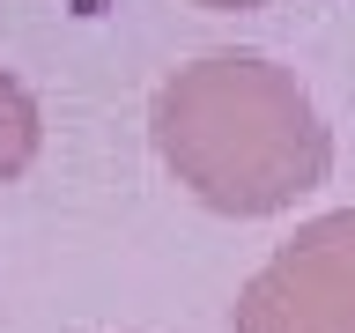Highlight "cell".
Listing matches in <instances>:
<instances>
[{
    "label": "cell",
    "mask_w": 355,
    "mask_h": 333,
    "mask_svg": "<svg viewBox=\"0 0 355 333\" xmlns=\"http://www.w3.org/2000/svg\"><path fill=\"white\" fill-rule=\"evenodd\" d=\"M148 141L163 171L215 215H282L333 171V126L266 52H200L155 82Z\"/></svg>",
    "instance_id": "1"
},
{
    "label": "cell",
    "mask_w": 355,
    "mask_h": 333,
    "mask_svg": "<svg viewBox=\"0 0 355 333\" xmlns=\"http://www.w3.org/2000/svg\"><path fill=\"white\" fill-rule=\"evenodd\" d=\"M230 333H355V207L296 222L237 289Z\"/></svg>",
    "instance_id": "2"
},
{
    "label": "cell",
    "mask_w": 355,
    "mask_h": 333,
    "mask_svg": "<svg viewBox=\"0 0 355 333\" xmlns=\"http://www.w3.org/2000/svg\"><path fill=\"white\" fill-rule=\"evenodd\" d=\"M37 148H44V111H37V96L0 67V185L30 171Z\"/></svg>",
    "instance_id": "3"
},
{
    "label": "cell",
    "mask_w": 355,
    "mask_h": 333,
    "mask_svg": "<svg viewBox=\"0 0 355 333\" xmlns=\"http://www.w3.org/2000/svg\"><path fill=\"white\" fill-rule=\"evenodd\" d=\"M200 8H222V15H244V8H266V0H200Z\"/></svg>",
    "instance_id": "4"
}]
</instances>
